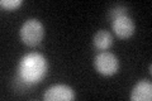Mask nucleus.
I'll return each mask as SVG.
<instances>
[{
  "instance_id": "f257e3e1",
  "label": "nucleus",
  "mask_w": 152,
  "mask_h": 101,
  "mask_svg": "<svg viewBox=\"0 0 152 101\" xmlns=\"http://www.w3.org/2000/svg\"><path fill=\"white\" fill-rule=\"evenodd\" d=\"M47 71H48L47 58L41 53L32 52L20 58L17 68V75L18 78L26 85H34L45 77Z\"/></svg>"
},
{
  "instance_id": "f03ea898",
  "label": "nucleus",
  "mask_w": 152,
  "mask_h": 101,
  "mask_svg": "<svg viewBox=\"0 0 152 101\" xmlns=\"http://www.w3.org/2000/svg\"><path fill=\"white\" fill-rule=\"evenodd\" d=\"M19 36L24 44L34 47L39 44L45 36V27L38 19H28L23 23L19 31Z\"/></svg>"
},
{
  "instance_id": "7ed1b4c3",
  "label": "nucleus",
  "mask_w": 152,
  "mask_h": 101,
  "mask_svg": "<svg viewBox=\"0 0 152 101\" xmlns=\"http://www.w3.org/2000/svg\"><path fill=\"white\" fill-rule=\"evenodd\" d=\"M94 67L100 75L112 76L119 70V60L115 54L104 51L94 58Z\"/></svg>"
},
{
  "instance_id": "20e7f679",
  "label": "nucleus",
  "mask_w": 152,
  "mask_h": 101,
  "mask_svg": "<svg viewBox=\"0 0 152 101\" xmlns=\"http://www.w3.org/2000/svg\"><path fill=\"white\" fill-rule=\"evenodd\" d=\"M43 99L46 101H72L75 92L67 85H53L46 90Z\"/></svg>"
},
{
  "instance_id": "39448f33",
  "label": "nucleus",
  "mask_w": 152,
  "mask_h": 101,
  "mask_svg": "<svg viewBox=\"0 0 152 101\" xmlns=\"http://www.w3.org/2000/svg\"><path fill=\"white\" fill-rule=\"evenodd\" d=\"M112 28H113L114 33L117 34V37L129 38L133 33H134L136 25H134V22L128 15H123V17H118L115 19H113Z\"/></svg>"
},
{
  "instance_id": "423d86ee",
  "label": "nucleus",
  "mask_w": 152,
  "mask_h": 101,
  "mask_svg": "<svg viewBox=\"0 0 152 101\" xmlns=\"http://www.w3.org/2000/svg\"><path fill=\"white\" fill-rule=\"evenodd\" d=\"M129 99L132 101H151L152 100V84L142 80L137 82L131 91Z\"/></svg>"
},
{
  "instance_id": "0eeeda50",
  "label": "nucleus",
  "mask_w": 152,
  "mask_h": 101,
  "mask_svg": "<svg viewBox=\"0 0 152 101\" xmlns=\"http://www.w3.org/2000/svg\"><path fill=\"white\" fill-rule=\"evenodd\" d=\"M93 43H94V46L96 47L98 49H102V51L108 49V48L112 46V43H113V37L108 31H103L102 29V31L95 33Z\"/></svg>"
},
{
  "instance_id": "6e6552de",
  "label": "nucleus",
  "mask_w": 152,
  "mask_h": 101,
  "mask_svg": "<svg viewBox=\"0 0 152 101\" xmlns=\"http://www.w3.org/2000/svg\"><path fill=\"white\" fill-rule=\"evenodd\" d=\"M23 4L22 0H1L0 1V5L3 9H7V10H14V9H18Z\"/></svg>"
},
{
  "instance_id": "1a4fd4ad",
  "label": "nucleus",
  "mask_w": 152,
  "mask_h": 101,
  "mask_svg": "<svg viewBox=\"0 0 152 101\" xmlns=\"http://www.w3.org/2000/svg\"><path fill=\"white\" fill-rule=\"evenodd\" d=\"M123 15H127V9L124 7H115L114 9L110 10L112 19H115L118 17H123Z\"/></svg>"
}]
</instances>
